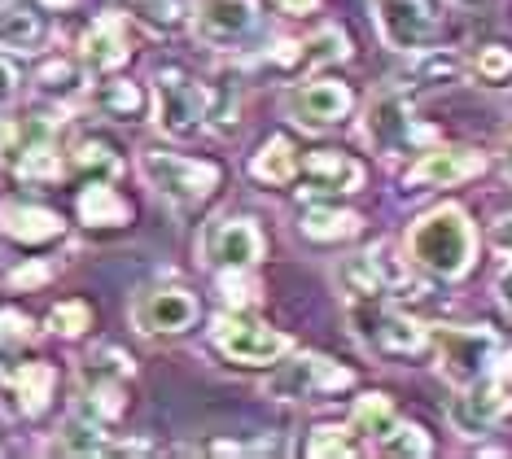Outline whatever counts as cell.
I'll use <instances>...</instances> for the list:
<instances>
[{"label": "cell", "mask_w": 512, "mask_h": 459, "mask_svg": "<svg viewBox=\"0 0 512 459\" xmlns=\"http://www.w3.org/2000/svg\"><path fill=\"white\" fill-rule=\"evenodd\" d=\"M407 254H412V263L425 267L429 276L460 280L473 267L477 232L460 206H438L412 223V232H407Z\"/></svg>", "instance_id": "obj_1"}, {"label": "cell", "mask_w": 512, "mask_h": 459, "mask_svg": "<svg viewBox=\"0 0 512 459\" xmlns=\"http://www.w3.org/2000/svg\"><path fill=\"white\" fill-rule=\"evenodd\" d=\"M141 175L149 180L158 197L180 206H197L206 197H215L224 171L215 162H197V158H180V153H162V149H145L141 153Z\"/></svg>", "instance_id": "obj_2"}, {"label": "cell", "mask_w": 512, "mask_h": 459, "mask_svg": "<svg viewBox=\"0 0 512 459\" xmlns=\"http://www.w3.org/2000/svg\"><path fill=\"white\" fill-rule=\"evenodd\" d=\"M429 341L438 350L442 376L451 385H460V390L482 381V376H491L495 355H499V341L486 328H438V333H429Z\"/></svg>", "instance_id": "obj_3"}, {"label": "cell", "mask_w": 512, "mask_h": 459, "mask_svg": "<svg viewBox=\"0 0 512 459\" xmlns=\"http://www.w3.org/2000/svg\"><path fill=\"white\" fill-rule=\"evenodd\" d=\"M211 337L232 363H276V359L289 355V337L276 333L272 324L254 320V315H246V311L219 315Z\"/></svg>", "instance_id": "obj_4"}, {"label": "cell", "mask_w": 512, "mask_h": 459, "mask_svg": "<svg viewBox=\"0 0 512 459\" xmlns=\"http://www.w3.org/2000/svg\"><path fill=\"white\" fill-rule=\"evenodd\" d=\"M355 376L346 368H337L333 359L324 355H302L294 363H285L272 381L263 385L267 398H281V403H294V398H329L337 390H351Z\"/></svg>", "instance_id": "obj_5"}, {"label": "cell", "mask_w": 512, "mask_h": 459, "mask_svg": "<svg viewBox=\"0 0 512 459\" xmlns=\"http://www.w3.org/2000/svg\"><path fill=\"white\" fill-rule=\"evenodd\" d=\"M355 333L364 337L377 355H390V359H416L429 346L425 324L407 320L399 311H381L377 302H364L355 311Z\"/></svg>", "instance_id": "obj_6"}, {"label": "cell", "mask_w": 512, "mask_h": 459, "mask_svg": "<svg viewBox=\"0 0 512 459\" xmlns=\"http://www.w3.org/2000/svg\"><path fill=\"white\" fill-rule=\"evenodd\" d=\"M154 119L167 136L193 140V136H202V127H206V97L184 75H158Z\"/></svg>", "instance_id": "obj_7"}, {"label": "cell", "mask_w": 512, "mask_h": 459, "mask_svg": "<svg viewBox=\"0 0 512 459\" xmlns=\"http://www.w3.org/2000/svg\"><path fill=\"white\" fill-rule=\"evenodd\" d=\"M372 9H377L381 40L399 53H421L429 35L438 31V14L429 0H372Z\"/></svg>", "instance_id": "obj_8"}, {"label": "cell", "mask_w": 512, "mask_h": 459, "mask_svg": "<svg viewBox=\"0 0 512 459\" xmlns=\"http://www.w3.org/2000/svg\"><path fill=\"white\" fill-rule=\"evenodd\" d=\"M364 140L381 158H399V153L416 140V123L412 110H407V97L399 88H386L368 101L364 110Z\"/></svg>", "instance_id": "obj_9"}, {"label": "cell", "mask_w": 512, "mask_h": 459, "mask_svg": "<svg viewBox=\"0 0 512 459\" xmlns=\"http://www.w3.org/2000/svg\"><path fill=\"white\" fill-rule=\"evenodd\" d=\"M512 411V390L504 381H473V385H464V394L451 403V425L460 429V438H486L499 420H504Z\"/></svg>", "instance_id": "obj_10"}, {"label": "cell", "mask_w": 512, "mask_h": 459, "mask_svg": "<svg viewBox=\"0 0 512 459\" xmlns=\"http://www.w3.org/2000/svg\"><path fill=\"white\" fill-rule=\"evenodd\" d=\"M351 88L346 84H333V79H311V84H298L294 92H289L285 110L289 119H294L298 127H311V132H324V127H337L351 114Z\"/></svg>", "instance_id": "obj_11"}, {"label": "cell", "mask_w": 512, "mask_h": 459, "mask_svg": "<svg viewBox=\"0 0 512 459\" xmlns=\"http://www.w3.org/2000/svg\"><path fill=\"white\" fill-rule=\"evenodd\" d=\"M263 258V232L250 219H224L202 237V263L219 272H241Z\"/></svg>", "instance_id": "obj_12"}, {"label": "cell", "mask_w": 512, "mask_h": 459, "mask_svg": "<svg viewBox=\"0 0 512 459\" xmlns=\"http://www.w3.org/2000/svg\"><path fill=\"white\" fill-rule=\"evenodd\" d=\"M132 320L145 337H180L197 320V298L189 289H149L132 306Z\"/></svg>", "instance_id": "obj_13"}, {"label": "cell", "mask_w": 512, "mask_h": 459, "mask_svg": "<svg viewBox=\"0 0 512 459\" xmlns=\"http://www.w3.org/2000/svg\"><path fill=\"white\" fill-rule=\"evenodd\" d=\"M132 376V363H127L123 350H92L84 363V394L97 403L101 416H119L123 411V381Z\"/></svg>", "instance_id": "obj_14"}, {"label": "cell", "mask_w": 512, "mask_h": 459, "mask_svg": "<svg viewBox=\"0 0 512 459\" xmlns=\"http://www.w3.org/2000/svg\"><path fill=\"white\" fill-rule=\"evenodd\" d=\"M298 167L311 193H359L364 188V167L342 149H311Z\"/></svg>", "instance_id": "obj_15"}, {"label": "cell", "mask_w": 512, "mask_h": 459, "mask_svg": "<svg viewBox=\"0 0 512 459\" xmlns=\"http://www.w3.org/2000/svg\"><path fill=\"white\" fill-rule=\"evenodd\" d=\"M482 167H486V158L473 149H429L425 158L407 171V184L412 188H447V184L473 180Z\"/></svg>", "instance_id": "obj_16"}, {"label": "cell", "mask_w": 512, "mask_h": 459, "mask_svg": "<svg viewBox=\"0 0 512 459\" xmlns=\"http://www.w3.org/2000/svg\"><path fill=\"white\" fill-rule=\"evenodd\" d=\"M259 5L254 0H202L197 5V31L211 44H237L241 35L254 31Z\"/></svg>", "instance_id": "obj_17"}, {"label": "cell", "mask_w": 512, "mask_h": 459, "mask_svg": "<svg viewBox=\"0 0 512 459\" xmlns=\"http://www.w3.org/2000/svg\"><path fill=\"white\" fill-rule=\"evenodd\" d=\"M0 232L18 245H49L62 237V219L44 206H22V202H5L0 206Z\"/></svg>", "instance_id": "obj_18"}, {"label": "cell", "mask_w": 512, "mask_h": 459, "mask_svg": "<svg viewBox=\"0 0 512 459\" xmlns=\"http://www.w3.org/2000/svg\"><path fill=\"white\" fill-rule=\"evenodd\" d=\"M79 57L92 66V70H114L127 62V22L119 14L110 18H97L92 27L84 31L79 40Z\"/></svg>", "instance_id": "obj_19"}, {"label": "cell", "mask_w": 512, "mask_h": 459, "mask_svg": "<svg viewBox=\"0 0 512 459\" xmlns=\"http://www.w3.org/2000/svg\"><path fill=\"white\" fill-rule=\"evenodd\" d=\"M79 219L88 228H123L132 219V206L119 188H110V180H92L84 193H79Z\"/></svg>", "instance_id": "obj_20"}, {"label": "cell", "mask_w": 512, "mask_h": 459, "mask_svg": "<svg viewBox=\"0 0 512 459\" xmlns=\"http://www.w3.org/2000/svg\"><path fill=\"white\" fill-rule=\"evenodd\" d=\"M53 381H57V372L49 363H22V368L9 376V398H18L14 411H22V416H40L53 398Z\"/></svg>", "instance_id": "obj_21"}, {"label": "cell", "mask_w": 512, "mask_h": 459, "mask_svg": "<svg viewBox=\"0 0 512 459\" xmlns=\"http://www.w3.org/2000/svg\"><path fill=\"white\" fill-rule=\"evenodd\" d=\"M364 228V219L351 210H333V206H311L302 215V237L307 241H351Z\"/></svg>", "instance_id": "obj_22"}, {"label": "cell", "mask_w": 512, "mask_h": 459, "mask_svg": "<svg viewBox=\"0 0 512 459\" xmlns=\"http://www.w3.org/2000/svg\"><path fill=\"white\" fill-rule=\"evenodd\" d=\"M294 171H298V158H294V145L289 140H267V145L254 153V162H250V175L254 180H263V184H289L294 180Z\"/></svg>", "instance_id": "obj_23"}, {"label": "cell", "mask_w": 512, "mask_h": 459, "mask_svg": "<svg viewBox=\"0 0 512 459\" xmlns=\"http://www.w3.org/2000/svg\"><path fill=\"white\" fill-rule=\"evenodd\" d=\"M44 44V22L40 14L31 9H5L0 14V49H18V53H31Z\"/></svg>", "instance_id": "obj_24"}, {"label": "cell", "mask_w": 512, "mask_h": 459, "mask_svg": "<svg viewBox=\"0 0 512 459\" xmlns=\"http://www.w3.org/2000/svg\"><path fill=\"white\" fill-rule=\"evenodd\" d=\"M49 451H57V455H101L106 451V433H101V425H92V420H84V416H71L62 429H57Z\"/></svg>", "instance_id": "obj_25"}, {"label": "cell", "mask_w": 512, "mask_h": 459, "mask_svg": "<svg viewBox=\"0 0 512 459\" xmlns=\"http://www.w3.org/2000/svg\"><path fill=\"white\" fill-rule=\"evenodd\" d=\"M97 105L106 119H119V123H132L145 114V92L136 84H127V79H114V84H101L97 92Z\"/></svg>", "instance_id": "obj_26"}, {"label": "cell", "mask_w": 512, "mask_h": 459, "mask_svg": "<svg viewBox=\"0 0 512 459\" xmlns=\"http://www.w3.org/2000/svg\"><path fill=\"white\" fill-rule=\"evenodd\" d=\"M469 75L477 79L482 88H499L512 79V49L508 44H482L469 62Z\"/></svg>", "instance_id": "obj_27"}, {"label": "cell", "mask_w": 512, "mask_h": 459, "mask_svg": "<svg viewBox=\"0 0 512 459\" xmlns=\"http://www.w3.org/2000/svg\"><path fill=\"white\" fill-rule=\"evenodd\" d=\"M71 171L88 175V180H114L119 175V153H114L106 140H84L71 153Z\"/></svg>", "instance_id": "obj_28"}, {"label": "cell", "mask_w": 512, "mask_h": 459, "mask_svg": "<svg viewBox=\"0 0 512 459\" xmlns=\"http://www.w3.org/2000/svg\"><path fill=\"white\" fill-rule=\"evenodd\" d=\"M351 57V40L337 27H320L311 40H302V66H329V62H346Z\"/></svg>", "instance_id": "obj_29"}, {"label": "cell", "mask_w": 512, "mask_h": 459, "mask_svg": "<svg viewBox=\"0 0 512 459\" xmlns=\"http://www.w3.org/2000/svg\"><path fill=\"white\" fill-rule=\"evenodd\" d=\"M377 451L381 455H429L434 442H429V433L421 425H403V420H394V425L377 438Z\"/></svg>", "instance_id": "obj_30"}, {"label": "cell", "mask_w": 512, "mask_h": 459, "mask_svg": "<svg viewBox=\"0 0 512 459\" xmlns=\"http://www.w3.org/2000/svg\"><path fill=\"white\" fill-rule=\"evenodd\" d=\"M18 175L22 180H31V184H40V188H49V184H57L66 175V162L57 158L49 145H36V149H27L18 158Z\"/></svg>", "instance_id": "obj_31"}, {"label": "cell", "mask_w": 512, "mask_h": 459, "mask_svg": "<svg viewBox=\"0 0 512 459\" xmlns=\"http://www.w3.org/2000/svg\"><path fill=\"white\" fill-rule=\"evenodd\" d=\"M36 84H40V92H49V97L71 101L84 92V70L71 66V62H49V66H40Z\"/></svg>", "instance_id": "obj_32"}, {"label": "cell", "mask_w": 512, "mask_h": 459, "mask_svg": "<svg viewBox=\"0 0 512 459\" xmlns=\"http://www.w3.org/2000/svg\"><path fill=\"white\" fill-rule=\"evenodd\" d=\"M394 425V403L386 394H364L355 403V433H368V438H381Z\"/></svg>", "instance_id": "obj_33"}, {"label": "cell", "mask_w": 512, "mask_h": 459, "mask_svg": "<svg viewBox=\"0 0 512 459\" xmlns=\"http://www.w3.org/2000/svg\"><path fill=\"white\" fill-rule=\"evenodd\" d=\"M451 75H460V57L442 49H421V57L407 70V79H416V84H447Z\"/></svg>", "instance_id": "obj_34"}, {"label": "cell", "mask_w": 512, "mask_h": 459, "mask_svg": "<svg viewBox=\"0 0 512 459\" xmlns=\"http://www.w3.org/2000/svg\"><path fill=\"white\" fill-rule=\"evenodd\" d=\"M351 451H355V442H351V429H346V425H320L307 438V455H316V459L351 455Z\"/></svg>", "instance_id": "obj_35"}, {"label": "cell", "mask_w": 512, "mask_h": 459, "mask_svg": "<svg viewBox=\"0 0 512 459\" xmlns=\"http://www.w3.org/2000/svg\"><path fill=\"white\" fill-rule=\"evenodd\" d=\"M88 324H92L88 302L71 298V302H57V306H53V328H57L62 337H84V333H88Z\"/></svg>", "instance_id": "obj_36"}, {"label": "cell", "mask_w": 512, "mask_h": 459, "mask_svg": "<svg viewBox=\"0 0 512 459\" xmlns=\"http://www.w3.org/2000/svg\"><path fill=\"white\" fill-rule=\"evenodd\" d=\"M136 5H141L145 18L154 22V27H162V31H167V27H180V22H184V9L176 5V0H136Z\"/></svg>", "instance_id": "obj_37"}, {"label": "cell", "mask_w": 512, "mask_h": 459, "mask_svg": "<svg viewBox=\"0 0 512 459\" xmlns=\"http://www.w3.org/2000/svg\"><path fill=\"white\" fill-rule=\"evenodd\" d=\"M31 324L22 311H0V346H18V341H27L31 337Z\"/></svg>", "instance_id": "obj_38"}, {"label": "cell", "mask_w": 512, "mask_h": 459, "mask_svg": "<svg viewBox=\"0 0 512 459\" xmlns=\"http://www.w3.org/2000/svg\"><path fill=\"white\" fill-rule=\"evenodd\" d=\"M14 92H18V66L0 53V105L14 101Z\"/></svg>", "instance_id": "obj_39"}, {"label": "cell", "mask_w": 512, "mask_h": 459, "mask_svg": "<svg viewBox=\"0 0 512 459\" xmlns=\"http://www.w3.org/2000/svg\"><path fill=\"white\" fill-rule=\"evenodd\" d=\"M40 280H49V267H22V272H14V285H40Z\"/></svg>", "instance_id": "obj_40"}, {"label": "cell", "mask_w": 512, "mask_h": 459, "mask_svg": "<svg viewBox=\"0 0 512 459\" xmlns=\"http://www.w3.org/2000/svg\"><path fill=\"white\" fill-rule=\"evenodd\" d=\"M276 5H281L289 18H298V14H311V9H316L320 0H276Z\"/></svg>", "instance_id": "obj_41"}, {"label": "cell", "mask_w": 512, "mask_h": 459, "mask_svg": "<svg viewBox=\"0 0 512 459\" xmlns=\"http://www.w3.org/2000/svg\"><path fill=\"white\" fill-rule=\"evenodd\" d=\"M495 293H499V302H504L508 311H512V267H508V272L495 280Z\"/></svg>", "instance_id": "obj_42"}, {"label": "cell", "mask_w": 512, "mask_h": 459, "mask_svg": "<svg viewBox=\"0 0 512 459\" xmlns=\"http://www.w3.org/2000/svg\"><path fill=\"white\" fill-rule=\"evenodd\" d=\"M44 9H66V5H75V0H40Z\"/></svg>", "instance_id": "obj_43"}, {"label": "cell", "mask_w": 512, "mask_h": 459, "mask_svg": "<svg viewBox=\"0 0 512 459\" xmlns=\"http://www.w3.org/2000/svg\"><path fill=\"white\" fill-rule=\"evenodd\" d=\"M504 167L512 171V136H508V145H504Z\"/></svg>", "instance_id": "obj_44"}]
</instances>
